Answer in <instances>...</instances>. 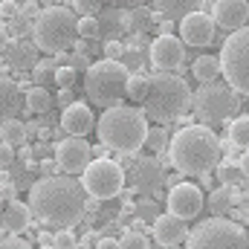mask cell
I'll return each mask as SVG.
<instances>
[{
    "instance_id": "obj_1",
    "label": "cell",
    "mask_w": 249,
    "mask_h": 249,
    "mask_svg": "<svg viewBox=\"0 0 249 249\" xmlns=\"http://www.w3.org/2000/svg\"><path fill=\"white\" fill-rule=\"evenodd\" d=\"M87 188L81 180H75V174H47L29 188V209L32 214L53 226V229H64V226H78L87 214Z\"/></svg>"
},
{
    "instance_id": "obj_2",
    "label": "cell",
    "mask_w": 249,
    "mask_h": 249,
    "mask_svg": "<svg viewBox=\"0 0 249 249\" xmlns=\"http://www.w3.org/2000/svg\"><path fill=\"white\" fill-rule=\"evenodd\" d=\"M168 162L186 177L212 174L220 162V139L214 127L200 122L177 130L168 145Z\"/></svg>"
},
{
    "instance_id": "obj_3",
    "label": "cell",
    "mask_w": 249,
    "mask_h": 249,
    "mask_svg": "<svg viewBox=\"0 0 249 249\" xmlns=\"http://www.w3.org/2000/svg\"><path fill=\"white\" fill-rule=\"evenodd\" d=\"M102 145H107L116 154H136L142 151L145 139H148V116L139 107H124L113 105L105 107V113L96 122Z\"/></svg>"
},
{
    "instance_id": "obj_4",
    "label": "cell",
    "mask_w": 249,
    "mask_h": 249,
    "mask_svg": "<svg viewBox=\"0 0 249 249\" xmlns=\"http://www.w3.org/2000/svg\"><path fill=\"white\" fill-rule=\"evenodd\" d=\"M191 102H194V96H191L188 84L180 75H174V70H157L151 75L148 96L142 99V110L148 119L168 124L180 116H186Z\"/></svg>"
},
{
    "instance_id": "obj_5",
    "label": "cell",
    "mask_w": 249,
    "mask_h": 249,
    "mask_svg": "<svg viewBox=\"0 0 249 249\" xmlns=\"http://www.w3.org/2000/svg\"><path fill=\"white\" fill-rule=\"evenodd\" d=\"M127 81H130L127 64L116 61V58H102V61H93L87 67L84 93L93 105L113 107V105H122V99L127 96Z\"/></svg>"
},
{
    "instance_id": "obj_6",
    "label": "cell",
    "mask_w": 249,
    "mask_h": 249,
    "mask_svg": "<svg viewBox=\"0 0 249 249\" xmlns=\"http://www.w3.org/2000/svg\"><path fill=\"white\" fill-rule=\"evenodd\" d=\"M32 38L44 55H58L64 50H70L72 41L78 38V15L72 12V6L41 9L38 20L32 26Z\"/></svg>"
},
{
    "instance_id": "obj_7",
    "label": "cell",
    "mask_w": 249,
    "mask_h": 249,
    "mask_svg": "<svg viewBox=\"0 0 249 249\" xmlns=\"http://www.w3.org/2000/svg\"><path fill=\"white\" fill-rule=\"evenodd\" d=\"M194 116L209 127L229 122L235 113H241V93L229 81H203V87L194 93Z\"/></svg>"
},
{
    "instance_id": "obj_8",
    "label": "cell",
    "mask_w": 249,
    "mask_h": 249,
    "mask_svg": "<svg viewBox=\"0 0 249 249\" xmlns=\"http://www.w3.org/2000/svg\"><path fill=\"white\" fill-rule=\"evenodd\" d=\"M186 244L191 249H209V247H220V249L238 247V249H244V247H249V235L241 223H235V220H229V217H223V214H214V217L197 223V226L188 232Z\"/></svg>"
},
{
    "instance_id": "obj_9",
    "label": "cell",
    "mask_w": 249,
    "mask_h": 249,
    "mask_svg": "<svg viewBox=\"0 0 249 249\" xmlns=\"http://www.w3.org/2000/svg\"><path fill=\"white\" fill-rule=\"evenodd\" d=\"M220 67H223V78L241 96H249V23L229 32L220 50Z\"/></svg>"
},
{
    "instance_id": "obj_10",
    "label": "cell",
    "mask_w": 249,
    "mask_h": 249,
    "mask_svg": "<svg viewBox=\"0 0 249 249\" xmlns=\"http://www.w3.org/2000/svg\"><path fill=\"white\" fill-rule=\"evenodd\" d=\"M81 183L87 188V194L96 197V200L119 197L124 191V168L116 160L96 157V160H90V165L81 171Z\"/></svg>"
},
{
    "instance_id": "obj_11",
    "label": "cell",
    "mask_w": 249,
    "mask_h": 249,
    "mask_svg": "<svg viewBox=\"0 0 249 249\" xmlns=\"http://www.w3.org/2000/svg\"><path fill=\"white\" fill-rule=\"evenodd\" d=\"M90 160H93V148L81 136H72L70 133L67 139H61L55 145V162H58V168L67 171V174H81L90 165Z\"/></svg>"
},
{
    "instance_id": "obj_12",
    "label": "cell",
    "mask_w": 249,
    "mask_h": 249,
    "mask_svg": "<svg viewBox=\"0 0 249 249\" xmlns=\"http://www.w3.org/2000/svg\"><path fill=\"white\" fill-rule=\"evenodd\" d=\"M214 32H217V23L203 9L188 12L186 18H180V38L188 47H209L214 41Z\"/></svg>"
},
{
    "instance_id": "obj_13",
    "label": "cell",
    "mask_w": 249,
    "mask_h": 249,
    "mask_svg": "<svg viewBox=\"0 0 249 249\" xmlns=\"http://www.w3.org/2000/svg\"><path fill=\"white\" fill-rule=\"evenodd\" d=\"M168 212H174L177 217L191 220L203 212V191L194 186V183H174L168 191V200H165Z\"/></svg>"
},
{
    "instance_id": "obj_14",
    "label": "cell",
    "mask_w": 249,
    "mask_h": 249,
    "mask_svg": "<svg viewBox=\"0 0 249 249\" xmlns=\"http://www.w3.org/2000/svg\"><path fill=\"white\" fill-rule=\"evenodd\" d=\"M183 61H186V41L177 38L174 32L160 35L151 44V64H154V70H180Z\"/></svg>"
},
{
    "instance_id": "obj_15",
    "label": "cell",
    "mask_w": 249,
    "mask_h": 249,
    "mask_svg": "<svg viewBox=\"0 0 249 249\" xmlns=\"http://www.w3.org/2000/svg\"><path fill=\"white\" fill-rule=\"evenodd\" d=\"M212 18L217 29L235 32L249 23V0H214L212 3Z\"/></svg>"
},
{
    "instance_id": "obj_16",
    "label": "cell",
    "mask_w": 249,
    "mask_h": 249,
    "mask_svg": "<svg viewBox=\"0 0 249 249\" xmlns=\"http://www.w3.org/2000/svg\"><path fill=\"white\" fill-rule=\"evenodd\" d=\"M151 235H154V244L160 247H177L188 238V220L177 217L174 212H165L151 223Z\"/></svg>"
},
{
    "instance_id": "obj_17",
    "label": "cell",
    "mask_w": 249,
    "mask_h": 249,
    "mask_svg": "<svg viewBox=\"0 0 249 249\" xmlns=\"http://www.w3.org/2000/svg\"><path fill=\"white\" fill-rule=\"evenodd\" d=\"M38 53H41V47L35 44V38H26V35H15V38H9V47H6V61L12 70H32L35 64L41 61L38 58Z\"/></svg>"
},
{
    "instance_id": "obj_18",
    "label": "cell",
    "mask_w": 249,
    "mask_h": 249,
    "mask_svg": "<svg viewBox=\"0 0 249 249\" xmlns=\"http://www.w3.org/2000/svg\"><path fill=\"white\" fill-rule=\"evenodd\" d=\"M61 127L67 133H72V136H87V133L96 127V116H93L90 105H87V102H72V105H67L64 113H61Z\"/></svg>"
},
{
    "instance_id": "obj_19",
    "label": "cell",
    "mask_w": 249,
    "mask_h": 249,
    "mask_svg": "<svg viewBox=\"0 0 249 249\" xmlns=\"http://www.w3.org/2000/svg\"><path fill=\"white\" fill-rule=\"evenodd\" d=\"M133 188L139 191V194H154L157 188L162 186L168 177H165V171H162V160H142L136 168H133Z\"/></svg>"
},
{
    "instance_id": "obj_20",
    "label": "cell",
    "mask_w": 249,
    "mask_h": 249,
    "mask_svg": "<svg viewBox=\"0 0 249 249\" xmlns=\"http://www.w3.org/2000/svg\"><path fill=\"white\" fill-rule=\"evenodd\" d=\"M23 105H26V90L9 75H0V122L12 119Z\"/></svg>"
},
{
    "instance_id": "obj_21",
    "label": "cell",
    "mask_w": 249,
    "mask_h": 249,
    "mask_svg": "<svg viewBox=\"0 0 249 249\" xmlns=\"http://www.w3.org/2000/svg\"><path fill=\"white\" fill-rule=\"evenodd\" d=\"M32 217L35 214H32L29 203H20V200H9L6 209H3V214H0L6 232H26L29 223H32Z\"/></svg>"
},
{
    "instance_id": "obj_22",
    "label": "cell",
    "mask_w": 249,
    "mask_h": 249,
    "mask_svg": "<svg viewBox=\"0 0 249 249\" xmlns=\"http://www.w3.org/2000/svg\"><path fill=\"white\" fill-rule=\"evenodd\" d=\"M99 23H102V35L99 38H105V41H110V38H119L124 29H130L127 26V9H107V12H99Z\"/></svg>"
},
{
    "instance_id": "obj_23",
    "label": "cell",
    "mask_w": 249,
    "mask_h": 249,
    "mask_svg": "<svg viewBox=\"0 0 249 249\" xmlns=\"http://www.w3.org/2000/svg\"><path fill=\"white\" fill-rule=\"evenodd\" d=\"M200 6H203V0H154V9L162 12V15L171 18V20L186 18L188 12H197Z\"/></svg>"
},
{
    "instance_id": "obj_24",
    "label": "cell",
    "mask_w": 249,
    "mask_h": 249,
    "mask_svg": "<svg viewBox=\"0 0 249 249\" xmlns=\"http://www.w3.org/2000/svg\"><path fill=\"white\" fill-rule=\"evenodd\" d=\"M191 72H194V78H197L200 84H203V81H214V78H220V75H223L220 55H200V58H194Z\"/></svg>"
},
{
    "instance_id": "obj_25",
    "label": "cell",
    "mask_w": 249,
    "mask_h": 249,
    "mask_svg": "<svg viewBox=\"0 0 249 249\" xmlns=\"http://www.w3.org/2000/svg\"><path fill=\"white\" fill-rule=\"evenodd\" d=\"M0 139L3 142H9V145H15V148H20V145H26V139H29V127L20 122V119H3L0 122Z\"/></svg>"
},
{
    "instance_id": "obj_26",
    "label": "cell",
    "mask_w": 249,
    "mask_h": 249,
    "mask_svg": "<svg viewBox=\"0 0 249 249\" xmlns=\"http://www.w3.org/2000/svg\"><path fill=\"white\" fill-rule=\"evenodd\" d=\"M235 203H238V188L235 186H223L214 188L212 194H209V206L217 212V214H226V212H232L235 209Z\"/></svg>"
},
{
    "instance_id": "obj_27",
    "label": "cell",
    "mask_w": 249,
    "mask_h": 249,
    "mask_svg": "<svg viewBox=\"0 0 249 249\" xmlns=\"http://www.w3.org/2000/svg\"><path fill=\"white\" fill-rule=\"evenodd\" d=\"M50 105H53V99H50V90H47L44 84L26 87V110H29V113H47Z\"/></svg>"
},
{
    "instance_id": "obj_28",
    "label": "cell",
    "mask_w": 249,
    "mask_h": 249,
    "mask_svg": "<svg viewBox=\"0 0 249 249\" xmlns=\"http://www.w3.org/2000/svg\"><path fill=\"white\" fill-rule=\"evenodd\" d=\"M214 174H217V180H220V183H226V186L247 183V177H244V171H241V165H238L235 160H220V162H217V168H214Z\"/></svg>"
},
{
    "instance_id": "obj_29",
    "label": "cell",
    "mask_w": 249,
    "mask_h": 249,
    "mask_svg": "<svg viewBox=\"0 0 249 249\" xmlns=\"http://www.w3.org/2000/svg\"><path fill=\"white\" fill-rule=\"evenodd\" d=\"M55 70H58V64L53 55H47V58H41V61L32 67V81L35 84H50V81H55Z\"/></svg>"
},
{
    "instance_id": "obj_30",
    "label": "cell",
    "mask_w": 249,
    "mask_h": 249,
    "mask_svg": "<svg viewBox=\"0 0 249 249\" xmlns=\"http://www.w3.org/2000/svg\"><path fill=\"white\" fill-rule=\"evenodd\" d=\"M148 87H151V75H142V72L130 75V81H127V99L142 105V99L148 96Z\"/></svg>"
},
{
    "instance_id": "obj_31",
    "label": "cell",
    "mask_w": 249,
    "mask_h": 249,
    "mask_svg": "<svg viewBox=\"0 0 249 249\" xmlns=\"http://www.w3.org/2000/svg\"><path fill=\"white\" fill-rule=\"evenodd\" d=\"M229 139L238 148H249V116H235V122L229 124Z\"/></svg>"
},
{
    "instance_id": "obj_32",
    "label": "cell",
    "mask_w": 249,
    "mask_h": 249,
    "mask_svg": "<svg viewBox=\"0 0 249 249\" xmlns=\"http://www.w3.org/2000/svg\"><path fill=\"white\" fill-rule=\"evenodd\" d=\"M151 23H154V18L148 15L145 6H133V9H127V26H130V32H145Z\"/></svg>"
},
{
    "instance_id": "obj_33",
    "label": "cell",
    "mask_w": 249,
    "mask_h": 249,
    "mask_svg": "<svg viewBox=\"0 0 249 249\" xmlns=\"http://www.w3.org/2000/svg\"><path fill=\"white\" fill-rule=\"evenodd\" d=\"M145 145H148L151 151L162 154V151H165V145H171V139H168V133H165V124L148 127V139H145Z\"/></svg>"
},
{
    "instance_id": "obj_34",
    "label": "cell",
    "mask_w": 249,
    "mask_h": 249,
    "mask_svg": "<svg viewBox=\"0 0 249 249\" xmlns=\"http://www.w3.org/2000/svg\"><path fill=\"white\" fill-rule=\"evenodd\" d=\"M78 35L81 38H99L102 35V23H99V15H81L78 18Z\"/></svg>"
},
{
    "instance_id": "obj_35",
    "label": "cell",
    "mask_w": 249,
    "mask_h": 249,
    "mask_svg": "<svg viewBox=\"0 0 249 249\" xmlns=\"http://www.w3.org/2000/svg\"><path fill=\"white\" fill-rule=\"evenodd\" d=\"M119 247L122 249H145V247H151V238L145 232H139V229H127L119 238Z\"/></svg>"
},
{
    "instance_id": "obj_36",
    "label": "cell",
    "mask_w": 249,
    "mask_h": 249,
    "mask_svg": "<svg viewBox=\"0 0 249 249\" xmlns=\"http://www.w3.org/2000/svg\"><path fill=\"white\" fill-rule=\"evenodd\" d=\"M72 12L81 18V15H99L102 12V0H70Z\"/></svg>"
},
{
    "instance_id": "obj_37",
    "label": "cell",
    "mask_w": 249,
    "mask_h": 249,
    "mask_svg": "<svg viewBox=\"0 0 249 249\" xmlns=\"http://www.w3.org/2000/svg\"><path fill=\"white\" fill-rule=\"evenodd\" d=\"M75 78H78V72H75V67H70V64H61V67L55 70V84H58V87H72Z\"/></svg>"
},
{
    "instance_id": "obj_38",
    "label": "cell",
    "mask_w": 249,
    "mask_h": 249,
    "mask_svg": "<svg viewBox=\"0 0 249 249\" xmlns=\"http://www.w3.org/2000/svg\"><path fill=\"white\" fill-rule=\"evenodd\" d=\"M136 217H142V220H151V223H154V220L160 217V206H157L154 200H148V197H145V200L136 206Z\"/></svg>"
},
{
    "instance_id": "obj_39",
    "label": "cell",
    "mask_w": 249,
    "mask_h": 249,
    "mask_svg": "<svg viewBox=\"0 0 249 249\" xmlns=\"http://www.w3.org/2000/svg\"><path fill=\"white\" fill-rule=\"evenodd\" d=\"M0 247L23 249V247H29V238H18V232H3V235H0Z\"/></svg>"
},
{
    "instance_id": "obj_40",
    "label": "cell",
    "mask_w": 249,
    "mask_h": 249,
    "mask_svg": "<svg viewBox=\"0 0 249 249\" xmlns=\"http://www.w3.org/2000/svg\"><path fill=\"white\" fill-rule=\"evenodd\" d=\"M105 58H116V61H122L124 58V44L119 41V38L105 41Z\"/></svg>"
},
{
    "instance_id": "obj_41",
    "label": "cell",
    "mask_w": 249,
    "mask_h": 249,
    "mask_svg": "<svg viewBox=\"0 0 249 249\" xmlns=\"http://www.w3.org/2000/svg\"><path fill=\"white\" fill-rule=\"evenodd\" d=\"M18 12H20V0H0V20L3 23H9Z\"/></svg>"
},
{
    "instance_id": "obj_42",
    "label": "cell",
    "mask_w": 249,
    "mask_h": 249,
    "mask_svg": "<svg viewBox=\"0 0 249 249\" xmlns=\"http://www.w3.org/2000/svg\"><path fill=\"white\" fill-rule=\"evenodd\" d=\"M78 244V238H75V232H72V226H64L55 232V247H75Z\"/></svg>"
},
{
    "instance_id": "obj_43",
    "label": "cell",
    "mask_w": 249,
    "mask_h": 249,
    "mask_svg": "<svg viewBox=\"0 0 249 249\" xmlns=\"http://www.w3.org/2000/svg\"><path fill=\"white\" fill-rule=\"evenodd\" d=\"M12 162H15V145L0 139V168H12Z\"/></svg>"
},
{
    "instance_id": "obj_44",
    "label": "cell",
    "mask_w": 249,
    "mask_h": 249,
    "mask_svg": "<svg viewBox=\"0 0 249 249\" xmlns=\"http://www.w3.org/2000/svg\"><path fill=\"white\" fill-rule=\"evenodd\" d=\"M20 15H23L26 20H38V15H41V6H38L35 0H20Z\"/></svg>"
},
{
    "instance_id": "obj_45",
    "label": "cell",
    "mask_w": 249,
    "mask_h": 249,
    "mask_svg": "<svg viewBox=\"0 0 249 249\" xmlns=\"http://www.w3.org/2000/svg\"><path fill=\"white\" fill-rule=\"evenodd\" d=\"M90 64H93V61H90L84 53H78V50L70 55V67H75V72H87V67H90Z\"/></svg>"
},
{
    "instance_id": "obj_46",
    "label": "cell",
    "mask_w": 249,
    "mask_h": 249,
    "mask_svg": "<svg viewBox=\"0 0 249 249\" xmlns=\"http://www.w3.org/2000/svg\"><path fill=\"white\" fill-rule=\"evenodd\" d=\"M75 102V96H72V87H58V105H61V110L67 105H72Z\"/></svg>"
},
{
    "instance_id": "obj_47",
    "label": "cell",
    "mask_w": 249,
    "mask_h": 249,
    "mask_svg": "<svg viewBox=\"0 0 249 249\" xmlns=\"http://www.w3.org/2000/svg\"><path fill=\"white\" fill-rule=\"evenodd\" d=\"M15 191H18V188H15L12 180H3V183H0V194H3L6 200H15Z\"/></svg>"
},
{
    "instance_id": "obj_48",
    "label": "cell",
    "mask_w": 249,
    "mask_h": 249,
    "mask_svg": "<svg viewBox=\"0 0 249 249\" xmlns=\"http://www.w3.org/2000/svg\"><path fill=\"white\" fill-rule=\"evenodd\" d=\"M78 244H81V247H96V244H99V229H90Z\"/></svg>"
},
{
    "instance_id": "obj_49",
    "label": "cell",
    "mask_w": 249,
    "mask_h": 249,
    "mask_svg": "<svg viewBox=\"0 0 249 249\" xmlns=\"http://www.w3.org/2000/svg\"><path fill=\"white\" fill-rule=\"evenodd\" d=\"M235 209H241V212H247L249 214V191H238V203H235Z\"/></svg>"
},
{
    "instance_id": "obj_50",
    "label": "cell",
    "mask_w": 249,
    "mask_h": 249,
    "mask_svg": "<svg viewBox=\"0 0 249 249\" xmlns=\"http://www.w3.org/2000/svg\"><path fill=\"white\" fill-rule=\"evenodd\" d=\"M238 165H241V171H244V177L249 180V148H244V154L238 157Z\"/></svg>"
},
{
    "instance_id": "obj_51",
    "label": "cell",
    "mask_w": 249,
    "mask_h": 249,
    "mask_svg": "<svg viewBox=\"0 0 249 249\" xmlns=\"http://www.w3.org/2000/svg\"><path fill=\"white\" fill-rule=\"evenodd\" d=\"M38 247H55V235L41 232V235H38Z\"/></svg>"
},
{
    "instance_id": "obj_52",
    "label": "cell",
    "mask_w": 249,
    "mask_h": 249,
    "mask_svg": "<svg viewBox=\"0 0 249 249\" xmlns=\"http://www.w3.org/2000/svg\"><path fill=\"white\" fill-rule=\"evenodd\" d=\"M99 249H116L119 247V241L116 238H99V244H96Z\"/></svg>"
},
{
    "instance_id": "obj_53",
    "label": "cell",
    "mask_w": 249,
    "mask_h": 249,
    "mask_svg": "<svg viewBox=\"0 0 249 249\" xmlns=\"http://www.w3.org/2000/svg\"><path fill=\"white\" fill-rule=\"evenodd\" d=\"M6 47H9V29H6V26H0V55L6 53Z\"/></svg>"
},
{
    "instance_id": "obj_54",
    "label": "cell",
    "mask_w": 249,
    "mask_h": 249,
    "mask_svg": "<svg viewBox=\"0 0 249 249\" xmlns=\"http://www.w3.org/2000/svg\"><path fill=\"white\" fill-rule=\"evenodd\" d=\"M53 58H55V64H58V67H61V64H70V53L64 50V53H58V55H53Z\"/></svg>"
},
{
    "instance_id": "obj_55",
    "label": "cell",
    "mask_w": 249,
    "mask_h": 249,
    "mask_svg": "<svg viewBox=\"0 0 249 249\" xmlns=\"http://www.w3.org/2000/svg\"><path fill=\"white\" fill-rule=\"evenodd\" d=\"M124 6H130V9H133V6H142V3H145V0H122Z\"/></svg>"
},
{
    "instance_id": "obj_56",
    "label": "cell",
    "mask_w": 249,
    "mask_h": 249,
    "mask_svg": "<svg viewBox=\"0 0 249 249\" xmlns=\"http://www.w3.org/2000/svg\"><path fill=\"white\" fill-rule=\"evenodd\" d=\"M6 70H9V61H6V58H0V75H6Z\"/></svg>"
},
{
    "instance_id": "obj_57",
    "label": "cell",
    "mask_w": 249,
    "mask_h": 249,
    "mask_svg": "<svg viewBox=\"0 0 249 249\" xmlns=\"http://www.w3.org/2000/svg\"><path fill=\"white\" fill-rule=\"evenodd\" d=\"M6 203H9V200H6V197L0 194V214H3V209H6Z\"/></svg>"
},
{
    "instance_id": "obj_58",
    "label": "cell",
    "mask_w": 249,
    "mask_h": 249,
    "mask_svg": "<svg viewBox=\"0 0 249 249\" xmlns=\"http://www.w3.org/2000/svg\"><path fill=\"white\" fill-rule=\"evenodd\" d=\"M0 232H6V229H3V220H0Z\"/></svg>"
}]
</instances>
